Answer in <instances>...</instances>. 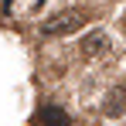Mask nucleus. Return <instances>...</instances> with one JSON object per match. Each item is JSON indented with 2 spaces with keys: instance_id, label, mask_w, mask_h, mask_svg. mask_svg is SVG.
Here are the masks:
<instances>
[{
  "instance_id": "20e7f679",
  "label": "nucleus",
  "mask_w": 126,
  "mask_h": 126,
  "mask_svg": "<svg viewBox=\"0 0 126 126\" xmlns=\"http://www.w3.org/2000/svg\"><path fill=\"white\" fill-rule=\"evenodd\" d=\"M102 48H106V34H102V31L85 34V41H82V58H95V55H102Z\"/></svg>"
},
{
  "instance_id": "7ed1b4c3",
  "label": "nucleus",
  "mask_w": 126,
  "mask_h": 126,
  "mask_svg": "<svg viewBox=\"0 0 126 126\" xmlns=\"http://www.w3.org/2000/svg\"><path fill=\"white\" fill-rule=\"evenodd\" d=\"M38 126H72V119L65 116V109H58V106H41L38 109Z\"/></svg>"
},
{
  "instance_id": "f257e3e1",
  "label": "nucleus",
  "mask_w": 126,
  "mask_h": 126,
  "mask_svg": "<svg viewBox=\"0 0 126 126\" xmlns=\"http://www.w3.org/2000/svg\"><path fill=\"white\" fill-rule=\"evenodd\" d=\"M85 21H89V14H85V10H79V7H68V10L55 14L51 21L44 24V34H72V31H79Z\"/></svg>"
},
{
  "instance_id": "f03ea898",
  "label": "nucleus",
  "mask_w": 126,
  "mask_h": 126,
  "mask_svg": "<svg viewBox=\"0 0 126 126\" xmlns=\"http://www.w3.org/2000/svg\"><path fill=\"white\" fill-rule=\"evenodd\" d=\"M102 112L109 116V119H123L126 116V89L123 85L109 89V95H106V102H102Z\"/></svg>"
}]
</instances>
